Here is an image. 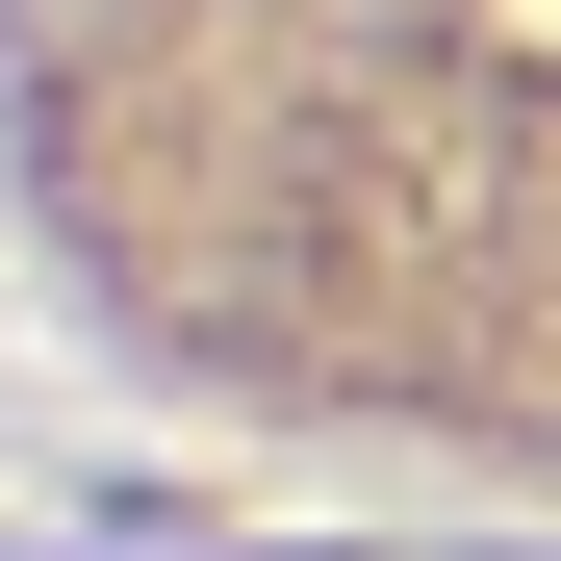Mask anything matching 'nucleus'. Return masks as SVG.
Segmentation results:
<instances>
[{
    "label": "nucleus",
    "mask_w": 561,
    "mask_h": 561,
    "mask_svg": "<svg viewBox=\"0 0 561 561\" xmlns=\"http://www.w3.org/2000/svg\"><path fill=\"white\" fill-rule=\"evenodd\" d=\"M0 205L128 383L561 511V0H0Z\"/></svg>",
    "instance_id": "1"
}]
</instances>
